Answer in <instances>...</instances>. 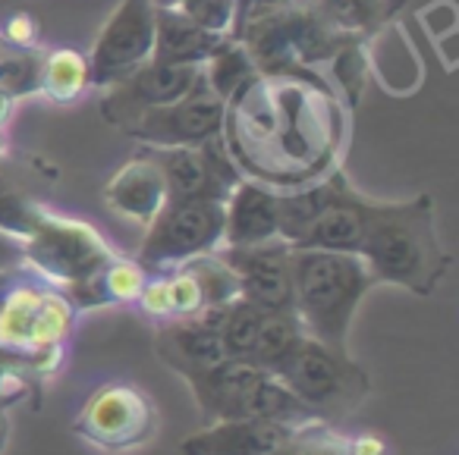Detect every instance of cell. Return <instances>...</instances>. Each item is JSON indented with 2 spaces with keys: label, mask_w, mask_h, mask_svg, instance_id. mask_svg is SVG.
Instances as JSON below:
<instances>
[{
  "label": "cell",
  "mask_w": 459,
  "mask_h": 455,
  "mask_svg": "<svg viewBox=\"0 0 459 455\" xmlns=\"http://www.w3.org/2000/svg\"><path fill=\"white\" fill-rule=\"evenodd\" d=\"M368 195L352 189L350 179H343L333 195V202L315 217L312 227L302 233L293 245L302 248H327V252H359V242L365 233V217H368Z\"/></svg>",
  "instance_id": "17"
},
{
  "label": "cell",
  "mask_w": 459,
  "mask_h": 455,
  "mask_svg": "<svg viewBox=\"0 0 459 455\" xmlns=\"http://www.w3.org/2000/svg\"><path fill=\"white\" fill-rule=\"evenodd\" d=\"M230 270L237 273L239 298L258 305L264 311L293 308V277H290V254L293 245L287 239H271L249 248H217Z\"/></svg>",
  "instance_id": "12"
},
{
  "label": "cell",
  "mask_w": 459,
  "mask_h": 455,
  "mask_svg": "<svg viewBox=\"0 0 459 455\" xmlns=\"http://www.w3.org/2000/svg\"><path fill=\"white\" fill-rule=\"evenodd\" d=\"M302 424L264 421V417H227L179 442V455H277Z\"/></svg>",
  "instance_id": "14"
},
{
  "label": "cell",
  "mask_w": 459,
  "mask_h": 455,
  "mask_svg": "<svg viewBox=\"0 0 459 455\" xmlns=\"http://www.w3.org/2000/svg\"><path fill=\"white\" fill-rule=\"evenodd\" d=\"M281 189L243 176L223 198V248H249L281 239Z\"/></svg>",
  "instance_id": "15"
},
{
  "label": "cell",
  "mask_w": 459,
  "mask_h": 455,
  "mask_svg": "<svg viewBox=\"0 0 459 455\" xmlns=\"http://www.w3.org/2000/svg\"><path fill=\"white\" fill-rule=\"evenodd\" d=\"M359 258L368 264L375 283L400 286L412 296H434L450 254L440 245L434 198L415 195L409 202H368Z\"/></svg>",
  "instance_id": "2"
},
{
  "label": "cell",
  "mask_w": 459,
  "mask_h": 455,
  "mask_svg": "<svg viewBox=\"0 0 459 455\" xmlns=\"http://www.w3.org/2000/svg\"><path fill=\"white\" fill-rule=\"evenodd\" d=\"M114 254L110 242L91 223L54 214L45 204L35 208L32 227L22 236V261L64 292L91 279Z\"/></svg>",
  "instance_id": "6"
},
{
  "label": "cell",
  "mask_w": 459,
  "mask_h": 455,
  "mask_svg": "<svg viewBox=\"0 0 459 455\" xmlns=\"http://www.w3.org/2000/svg\"><path fill=\"white\" fill-rule=\"evenodd\" d=\"M198 89H204L202 66L148 60L129 79H123L120 85L108 89V95L101 101V116L110 126H120L123 120H129L139 110L183 101V98L195 95Z\"/></svg>",
  "instance_id": "11"
},
{
  "label": "cell",
  "mask_w": 459,
  "mask_h": 455,
  "mask_svg": "<svg viewBox=\"0 0 459 455\" xmlns=\"http://www.w3.org/2000/svg\"><path fill=\"white\" fill-rule=\"evenodd\" d=\"M104 202L114 214L142 223V227H148L158 217V210L170 202V195H167L164 173L152 158V151L129 158L126 164L117 167L114 176L104 185Z\"/></svg>",
  "instance_id": "16"
},
{
  "label": "cell",
  "mask_w": 459,
  "mask_h": 455,
  "mask_svg": "<svg viewBox=\"0 0 459 455\" xmlns=\"http://www.w3.org/2000/svg\"><path fill=\"white\" fill-rule=\"evenodd\" d=\"M255 73L258 70H255V64H252L249 51H246V47L239 45L233 35H230V39L223 41V45L202 64L204 85H208L211 95H217L223 104L237 95V91L243 89V85L249 82Z\"/></svg>",
  "instance_id": "22"
},
{
  "label": "cell",
  "mask_w": 459,
  "mask_h": 455,
  "mask_svg": "<svg viewBox=\"0 0 459 455\" xmlns=\"http://www.w3.org/2000/svg\"><path fill=\"white\" fill-rule=\"evenodd\" d=\"M73 434L108 452L145 446L158 434V411L145 390L135 383H104L85 399L82 411L73 421Z\"/></svg>",
  "instance_id": "8"
},
{
  "label": "cell",
  "mask_w": 459,
  "mask_h": 455,
  "mask_svg": "<svg viewBox=\"0 0 459 455\" xmlns=\"http://www.w3.org/2000/svg\"><path fill=\"white\" fill-rule=\"evenodd\" d=\"M76 305L29 264L0 273V355L32 367L41 380L64 371Z\"/></svg>",
  "instance_id": "3"
},
{
  "label": "cell",
  "mask_w": 459,
  "mask_h": 455,
  "mask_svg": "<svg viewBox=\"0 0 459 455\" xmlns=\"http://www.w3.org/2000/svg\"><path fill=\"white\" fill-rule=\"evenodd\" d=\"M20 264H26V261H22V239H16V236L0 229V273Z\"/></svg>",
  "instance_id": "29"
},
{
  "label": "cell",
  "mask_w": 459,
  "mask_h": 455,
  "mask_svg": "<svg viewBox=\"0 0 459 455\" xmlns=\"http://www.w3.org/2000/svg\"><path fill=\"white\" fill-rule=\"evenodd\" d=\"M148 151L164 173L170 198H217L223 202L221 189L208 173L202 148H148Z\"/></svg>",
  "instance_id": "20"
},
{
  "label": "cell",
  "mask_w": 459,
  "mask_h": 455,
  "mask_svg": "<svg viewBox=\"0 0 459 455\" xmlns=\"http://www.w3.org/2000/svg\"><path fill=\"white\" fill-rule=\"evenodd\" d=\"M154 54V4L152 0H120L98 32L89 57L91 85L114 89L145 66Z\"/></svg>",
  "instance_id": "9"
},
{
  "label": "cell",
  "mask_w": 459,
  "mask_h": 455,
  "mask_svg": "<svg viewBox=\"0 0 459 455\" xmlns=\"http://www.w3.org/2000/svg\"><path fill=\"white\" fill-rule=\"evenodd\" d=\"M227 305L204 308L195 317H179L164 321L154 333V352L170 371H177L183 380H192L198 373L211 371L221 361H227V348L221 342V317Z\"/></svg>",
  "instance_id": "13"
},
{
  "label": "cell",
  "mask_w": 459,
  "mask_h": 455,
  "mask_svg": "<svg viewBox=\"0 0 459 455\" xmlns=\"http://www.w3.org/2000/svg\"><path fill=\"white\" fill-rule=\"evenodd\" d=\"M290 277H293V311L306 333L325 346L346 348L352 317L371 286H377L368 264L352 252L293 245Z\"/></svg>",
  "instance_id": "4"
},
{
  "label": "cell",
  "mask_w": 459,
  "mask_h": 455,
  "mask_svg": "<svg viewBox=\"0 0 459 455\" xmlns=\"http://www.w3.org/2000/svg\"><path fill=\"white\" fill-rule=\"evenodd\" d=\"M277 455H350V436L337 434L327 421H308Z\"/></svg>",
  "instance_id": "27"
},
{
  "label": "cell",
  "mask_w": 459,
  "mask_h": 455,
  "mask_svg": "<svg viewBox=\"0 0 459 455\" xmlns=\"http://www.w3.org/2000/svg\"><path fill=\"white\" fill-rule=\"evenodd\" d=\"M7 154V135H4V129H0V158Z\"/></svg>",
  "instance_id": "34"
},
{
  "label": "cell",
  "mask_w": 459,
  "mask_h": 455,
  "mask_svg": "<svg viewBox=\"0 0 459 455\" xmlns=\"http://www.w3.org/2000/svg\"><path fill=\"white\" fill-rule=\"evenodd\" d=\"M223 242V202L217 198H170L145 227L139 261L145 270L183 264L198 254L217 252Z\"/></svg>",
  "instance_id": "7"
},
{
  "label": "cell",
  "mask_w": 459,
  "mask_h": 455,
  "mask_svg": "<svg viewBox=\"0 0 459 455\" xmlns=\"http://www.w3.org/2000/svg\"><path fill=\"white\" fill-rule=\"evenodd\" d=\"M223 110L227 104L204 85L183 101L139 110L117 129L145 148H198L223 133Z\"/></svg>",
  "instance_id": "10"
},
{
  "label": "cell",
  "mask_w": 459,
  "mask_h": 455,
  "mask_svg": "<svg viewBox=\"0 0 459 455\" xmlns=\"http://www.w3.org/2000/svg\"><path fill=\"white\" fill-rule=\"evenodd\" d=\"M91 89L89 57L73 47H54L41 54L39 95L54 104H73Z\"/></svg>",
  "instance_id": "21"
},
{
  "label": "cell",
  "mask_w": 459,
  "mask_h": 455,
  "mask_svg": "<svg viewBox=\"0 0 459 455\" xmlns=\"http://www.w3.org/2000/svg\"><path fill=\"white\" fill-rule=\"evenodd\" d=\"M274 377L312 411L318 421L337 424L368 396V373L346 348L302 336V342L274 367Z\"/></svg>",
  "instance_id": "5"
},
{
  "label": "cell",
  "mask_w": 459,
  "mask_h": 455,
  "mask_svg": "<svg viewBox=\"0 0 459 455\" xmlns=\"http://www.w3.org/2000/svg\"><path fill=\"white\" fill-rule=\"evenodd\" d=\"M152 4L158 10H173V13L211 29V32L233 35L237 0H152Z\"/></svg>",
  "instance_id": "26"
},
{
  "label": "cell",
  "mask_w": 459,
  "mask_h": 455,
  "mask_svg": "<svg viewBox=\"0 0 459 455\" xmlns=\"http://www.w3.org/2000/svg\"><path fill=\"white\" fill-rule=\"evenodd\" d=\"M346 120L321 79L255 73L223 110V145L239 173L271 189H299L340 167Z\"/></svg>",
  "instance_id": "1"
},
{
  "label": "cell",
  "mask_w": 459,
  "mask_h": 455,
  "mask_svg": "<svg viewBox=\"0 0 459 455\" xmlns=\"http://www.w3.org/2000/svg\"><path fill=\"white\" fill-rule=\"evenodd\" d=\"M350 455H387V449L375 434H359L350 436Z\"/></svg>",
  "instance_id": "30"
},
{
  "label": "cell",
  "mask_w": 459,
  "mask_h": 455,
  "mask_svg": "<svg viewBox=\"0 0 459 455\" xmlns=\"http://www.w3.org/2000/svg\"><path fill=\"white\" fill-rule=\"evenodd\" d=\"M227 39L230 35L211 32V29L198 26V22L186 20V16L173 13V10L154 7V54H152V60H160V64L202 66Z\"/></svg>",
  "instance_id": "18"
},
{
  "label": "cell",
  "mask_w": 459,
  "mask_h": 455,
  "mask_svg": "<svg viewBox=\"0 0 459 455\" xmlns=\"http://www.w3.org/2000/svg\"><path fill=\"white\" fill-rule=\"evenodd\" d=\"M271 4H277V0H237V20H243V16L255 13V10L271 7ZM233 26H237V22H233Z\"/></svg>",
  "instance_id": "31"
},
{
  "label": "cell",
  "mask_w": 459,
  "mask_h": 455,
  "mask_svg": "<svg viewBox=\"0 0 459 455\" xmlns=\"http://www.w3.org/2000/svg\"><path fill=\"white\" fill-rule=\"evenodd\" d=\"M264 314H268V311L258 308V305H252V302H246V298H233V302L223 308L221 342H223V348H227V358L249 361Z\"/></svg>",
  "instance_id": "24"
},
{
  "label": "cell",
  "mask_w": 459,
  "mask_h": 455,
  "mask_svg": "<svg viewBox=\"0 0 459 455\" xmlns=\"http://www.w3.org/2000/svg\"><path fill=\"white\" fill-rule=\"evenodd\" d=\"M403 7L406 0H312V10H318L340 35L356 41L377 35L403 13Z\"/></svg>",
  "instance_id": "19"
},
{
  "label": "cell",
  "mask_w": 459,
  "mask_h": 455,
  "mask_svg": "<svg viewBox=\"0 0 459 455\" xmlns=\"http://www.w3.org/2000/svg\"><path fill=\"white\" fill-rule=\"evenodd\" d=\"M302 336H308V333H306V327H302L299 317H296L293 308L268 311L262 321V330H258V336H255V346H252L249 361L274 373V367L299 346Z\"/></svg>",
  "instance_id": "23"
},
{
  "label": "cell",
  "mask_w": 459,
  "mask_h": 455,
  "mask_svg": "<svg viewBox=\"0 0 459 455\" xmlns=\"http://www.w3.org/2000/svg\"><path fill=\"white\" fill-rule=\"evenodd\" d=\"M7 436H10V424H7V405H0V452L7 449Z\"/></svg>",
  "instance_id": "33"
},
{
  "label": "cell",
  "mask_w": 459,
  "mask_h": 455,
  "mask_svg": "<svg viewBox=\"0 0 459 455\" xmlns=\"http://www.w3.org/2000/svg\"><path fill=\"white\" fill-rule=\"evenodd\" d=\"M13 110H16V98H13V95H7V91H0V129H4V126L10 123Z\"/></svg>",
  "instance_id": "32"
},
{
  "label": "cell",
  "mask_w": 459,
  "mask_h": 455,
  "mask_svg": "<svg viewBox=\"0 0 459 455\" xmlns=\"http://www.w3.org/2000/svg\"><path fill=\"white\" fill-rule=\"evenodd\" d=\"M0 41L13 47H39V22H35L32 13H13L0 32Z\"/></svg>",
  "instance_id": "28"
},
{
  "label": "cell",
  "mask_w": 459,
  "mask_h": 455,
  "mask_svg": "<svg viewBox=\"0 0 459 455\" xmlns=\"http://www.w3.org/2000/svg\"><path fill=\"white\" fill-rule=\"evenodd\" d=\"M39 47H13L0 41V91L13 95L16 101L29 95H39Z\"/></svg>",
  "instance_id": "25"
}]
</instances>
